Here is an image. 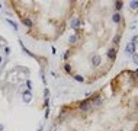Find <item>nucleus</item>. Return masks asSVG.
Segmentation results:
<instances>
[{"label": "nucleus", "instance_id": "1", "mask_svg": "<svg viewBox=\"0 0 138 131\" xmlns=\"http://www.w3.org/2000/svg\"><path fill=\"white\" fill-rule=\"evenodd\" d=\"M92 105H90V102H87V101H84V102H80V109L83 111V112H90L92 111Z\"/></svg>", "mask_w": 138, "mask_h": 131}, {"label": "nucleus", "instance_id": "2", "mask_svg": "<svg viewBox=\"0 0 138 131\" xmlns=\"http://www.w3.org/2000/svg\"><path fill=\"white\" fill-rule=\"evenodd\" d=\"M125 52L128 54V55H134V52H135V42H128V45L125 47Z\"/></svg>", "mask_w": 138, "mask_h": 131}, {"label": "nucleus", "instance_id": "3", "mask_svg": "<svg viewBox=\"0 0 138 131\" xmlns=\"http://www.w3.org/2000/svg\"><path fill=\"white\" fill-rule=\"evenodd\" d=\"M80 23H81V21L79 19V17H73L71 22H70V26H71V29H77L80 26Z\"/></svg>", "mask_w": 138, "mask_h": 131}, {"label": "nucleus", "instance_id": "4", "mask_svg": "<svg viewBox=\"0 0 138 131\" xmlns=\"http://www.w3.org/2000/svg\"><path fill=\"white\" fill-rule=\"evenodd\" d=\"M100 61H102V58H100V55H97V54H95L93 57H92V64L95 66V67H97L99 64H100Z\"/></svg>", "mask_w": 138, "mask_h": 131}, {"label": "nucleus", "instance_id": "5", "mask_svg": "<svg viewBox=\"0 0 138 131\" xmlns=\"http://www.w3.org/2000/svg\"><path fill=\"white\" fill-rule=\"evenodd\" d=\"M108 57H109V60H112V61L116 58V50H115V48H109V50H108Z\"/></svg>", "mask_w": 138, "mask_h": 131}, {"label": "nucleus", "instance_id": "6", "mask_svg": "<svg viewBox=\"0 0 138 131\" xmlns=\"http://www.w3.org/2000/svg\"><path fill=\"white\" fill-rule=\"evenodd\" d=\"M22 96H23V101H25L26 103H29V102H31V99H32V95H31V92H29V90H25Z\"/></svg>", "mask_w": 138, "mask_h": 131}, {"label": "nucleus", "instance_id": "7", "mask_svg": "<svg viewBox=\"0 0 138 131\" xmlns=\"http://www.w3.org/2000/svg\"><path fill=\"white\" fill-rule=\"evenodd\" d=\"M100 103H102V98H100V96H96V98L90 102V105H92V106H99Z\"/></svg>", "mask_w": 138, "mask_h": 131}, {"label": "nucleus", "instance_id": "8", "mask_svg": "<svg viewBox=\"0 0 138 131\" xmlns=\"http://www.w3.org/2000/svg\"><path fill=\"white\" fill-rule=\"evenodd\" d=\"M77 35H70V36H68V42H70L71 45H74V44H77Z\"/></svg>", "mask_w": 138, "mask_h": 131}, {"label": "nucleus", "instance_id": "9", "mask_svg": "<svg viewBox=\"0 0 138 131\" xmlns=\"http://www.w3.org/2000/svg\"><path fill=\"white\" fill-rule=\"evenodd\" d=\"M112 21H113L115 23H119V22H121V15H119L118 12H116V13L112 16Z\"/></svg>", "mask_w": 138, "mask_h": 131}, {"label": "nucleus", "instance_id": "10", "mask_svg": "<svg viewBox=\"0 0 138 131\" xmlns=\"http://www.w3.org/2000/svg\"><path fill=\"white\" fill-rule=\"evenodd\" d=\"M129 7L131 9H138V0H134V2H129Z\"/></svg>", "mask_w": 138, "mask_h": 131}, {"label": "nucleus", "instance_id": "11", "mask_svg": "<svg viewBox=\"0 0 138 131\" xmlns=\"http://www.w3.org/2000/svg\"><path fill=\"white\" fill-rule=\"evenodd\" d=\"M7 23L13 28V29H18V23H16L15 21H12V19H7Z\"/></svg>", "mask_w": 138, "mask_h": 131}, {"label": "nucleus", "instance_id": "12", "mask_svg": "<svg viewBox=\"0 0 138 131\" xmlns=\"http://www.w3.org/2000/svg\"><path fill=\"white\" fill-rule=\"evenodd\" d=\"M23 23H25L28 28H32V25H33V23H32V21H31V19H28V17H25V19H23Z\"/></svg>", "mask_w": 138, "mask_h": 131}, {"label": "nucleus", "instance_id": "13", "mask_svg": "<svg viewBox=\"0 0 138 131\" xmlns=\"http://www.w3.org/2000/svg\"><path fill=\"white\" fill-rule=\"evenodd\" d=\"M122 6H124L122 2H115V9H116V10H121V9H122Z\"/></svg>", "mask_w": 138, "mask_h": 131}, {"label": "nucleus", "instance_id": "14", "mask_svg": "<svg viewBox=\"0 0 138 131\" xmlns=\"http://www.w3.org/2000/svg\"><path fill=\"white\" fill-rule=\"evenodd\" d=\"M74 80H77V82H84V77L83 76H80V74H76V76H74Z\"/></svg>", "mask_w": 138, "mask_h": 131}, {"label": "nucleus", "instance_id": "15", "mask_svg": "<svg viewBox=\"0 0 138 131\" xmlns=\"http://www.w3.org/2000/svg\"><path fill=\"white\" fill-rule=\"evenodd\" d=\"M132 61H134V64L138 66V54H134V55H132Z\"/></svg>", "mask_w": 138, "mask_h": 131}, {"label": "nucleus", "instance_id": "16", "mask_svg": "<svg viewBox=\"0 0 138 131\" xmlns=\"http://www.w3.org/2000/svg\"><path fill=\"white\" fill-rule=\"evenodd\" d=\"M31 89H32V83H31V80H26V90L31 92Z\"/></svg>", "mask_w": 138, "mask_h": 131}, {"label": "nucleus", "instance_id": "17", "mask_svg": "<svg viewBox=\"0 0 138 131\" xmlns=\"http://www.w3.org/2000/svg\"><path fill=\"white\" fill-rule=\"evenodd\" d=\"M119 40H121V35H115V38H113V42H115V44H118V42H119Z\"/></svg>", "mask_w": 138, "mask_h": 131}, {"label": "nucleus", "instance_id": "18", "mask_svg": "<svg viewBox=\"0 0 138 131\" xmlns=\"http://www.w3.org/2000/svg\"><path fill=\"white\" fill-rule=\"evenodd\" d=\"M65 71H68V73H70V71H71V66H68V64H65Z\"/></svg>", "mask_w": 138, "mask_h": 131}, {"label": "nucleus", "instance_id": "19", "mask_svg": "<svg viewBox=\"0 0 138 131\" xmlns=\"http://www.w3.org/2000/svg\"><path fill=\"white\" fill-rule=\"evenodd\" d=\"M2 130H3V125H2V124H0V131H2Z\"/></svg>", "mask_w": 138, "mask_h": 131}, {"label": "nucleus", "instance_id": "20", "mask_svg": "<svg viewBox=\"0 0 138 131\" xmlns=\"http://www.w3.org/2000/svg\"><path fill=\"white\" fill-rule=\"evenodd\" d=\"M0 64H2V57H0Z\"/></svg>", "mask_w": 138, "mask_h": 131}, {"label": "nucleus", "instance_id": "21", "mask_svg": "<svg viewBox=\"0 0 138 131\" xmlns=\"http://www.w3.org/2000/svg\"><path fill=\"white\" fill-rule=\"evenodd\" d=\"M0 9H2V5H0Z\"/></svg>", "mask_w": 138, "mask_h": 131}]
</instances>
